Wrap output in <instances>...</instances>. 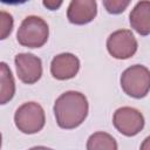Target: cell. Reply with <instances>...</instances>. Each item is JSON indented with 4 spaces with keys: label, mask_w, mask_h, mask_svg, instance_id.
Instances as JSON below:
<instances>
[{
    "label": "cell",
    "mask_w": 150,
    "mask_h": 150,
    "mask_svg": "<svg viewBox=\"0 0 150 150\" xmlns=\"http://www.w3.org/2000/svg\"><path fill=\"white\" fill-rule=\"evenodd\" d=\"M14 123L19 131L23 134H36L45 127V110L36 102H26L16 109L14 114Z\"/></svg>",
    "instance_id": "obj_4"
},
{
    "label": "cell",
    "mask_w": 150,
    "mask_h": 150,
    "mask_svg": "<svg viewBox=\"0 0 150 150\" xmlns=\"http://www.w3.org/2000/svg\"><path fill=\"white\" fill-rule=\"evenodd\" d=\"M120 82L128 96L143 98L150 90V70L145 66L134 64L122 73Z\"/></svg>",
    "instance_id": "obj_3"
},
{
    "label": "cell",
    "mask_w": 150,
    "mask_h": 150,
    "mask_svg": "<svg viewBox=\"0 0 150 150\" xmlns=\"http://www.w3.org/2000/svg\"><path fill=\"white\" fill-rule=\"evenodd\" d=\"M88 150H117V143L115 138L103 131H97L88 138Z\"/></svg>",
    "instance_id": "obj_12"
},
{
    "label": "cell",
    "mask_w": 150,
    "mask_h": 150,
    "mask_svg": "<svg viewBox=\"0 0 150 150\" xmlns=\"http://www.w3.org/2000/svg\"><path fill=\"white\" fill-rule=\"evenodd\" d=\"M1 67V86H0V103L6 104L8 101H11L15 93V82L14 77L12 75L11 69L5 62L0 63Z\"/></svg>",
    "instance_id": "obj_11"
},
{
    "label": "cell",
    "mask_w": 150,
    "mask_h": 150,
    "mask_svg": "<svg viewBox=\"0 0 150 150\" xmlns=\"http://www.w3.org/2000/svg\"><path fill=\"white\" fill-rule=\"evenodd\" d=\"M137 40L129 29H118L107 39L108 53L117 60H127L137 52Z\"/></svg>",
    "instance_id": "obj_5"
},
{
    "label": "cell",
    "mask_w": 150,
    "mask_h": 150,
    "mask_svg": "<svg viewBox=\"0 0 150 150\" xmlns=\"http://www.w3.org/2000/svg\"><path fill=\"white\" fill-rule=\"evenodd\" d=\"M49 36V28L47 22L36 15H29L21 22L18 33V42L27 48H40L42 47Z\"/></svg>",
    "instance_id": "obj_2"
},
{
    "label": "cell",
    "mask_w": 150,
    "mask_h": 150,
    "mask_svg": "<svg viewBox=\"0 0 150 150\" xmlns=\"http://www.w3.org/2000/svg\"><path fill=\"white\" fill-rule=\"evenodd\" d=\"M130 26L139 35L150 34V0H141L129 14Z\"/></svg>",
    "instance_id": "obj_10"
},
{
    "label": "cell",
    "mask_w": 150,
    "mask_h": 150,
    "mask_svg": "<svg viewBox=\"0 0 150 150\" xmlns=\"http://www.w3.org/2000/svg\"><path fill=\"white\" fill-rule=\"evenodd\" d=\"M27 1H29V0H1V2L6 4V5H22Z\"/></svg>",
    "instance_id": "obj_16"
},
{
    "label": "cell",
    "mask_w": 150,
    "mask_h": 150,
    "mask_svg": "<svg viewBox=\"0 0 150 150\" xmlns=\"http://www.w3.org/2000/svg\"><path fill=\"white\" fill-rule=\"evenodd\" d=\"M18 77L26 84H33L41 79L42 62L41 59L30 53H20L14 59Z\"/></svg>",
    "instance_id": "obj_7"
},
{
    "label": "cell",
    "mask_w": 150,
    "mask_h": 150,
    "mask_svg": "<svg viewBox=\"0 0 150 150\" xmlns=\"http://www.w3.org/2000/svg\"><path fill=\"white\" fill-rule=\"evenodd\" d=\"M43 6L49 11H56L63 4V0H42Z\"/></svg>",
    "instance_id": "obj_15"
},
{
    "label": "cell",
    "mask_w": 150,
    "mask_h": 150,
    "mask_svg": "<svg viewBox=\"0 0 150 150\" xmlns=\"http://www.w3.org/2000/svg\"><path fill=\"white\" fill-rule=\"evenodd\" d=\"M89 104L84 94L69 90L61 94L54 103L56 123L62 129H75L88 116Z\"/></svg>",
    "instance_id": "obj_1"
},
{
    "label": "cell",
    "mask_w": 150,
    "mask_h": 150,
    "mask_svg": "<svg viewBox=\"0 0 150 150\" xmlns=\"http://www.w3.org/2000/svg\"><path fill=\"white\" fill-rule=\"evenodd\" d=\"M97 14L96 0H71L67 9V19L73 25L91 22Z\"/></svg>",
    "instance_id": "obj_9"
},
{
    "label": "cell",
    "mask_w": 150,
    "mask_h": 150,
    "mask_svg": "<svg viewBox=\"0 0 150 150\" xmlns=\"http://www.w3.org/2000/svg\"><path fill=\"white\" fill-rule=\"evenodd\" d=\"M1 39H6L11 34L13 28V18L11 14L1 11Z\"/></svg>",
    "instance_id": "obj_14"
},
{
    "label": "cell",
    "mask_w": 150,
    "mask_h": 150,
    "mask_svg": "<svg viewBox=\"0 0 150 150\" xmlns=\"http://www.w3.org/2000/svg\"><path fill=\"white\" fill-rule=\"evenodd\" d=\"M104 8L110 14H121L123 13L131 0H102Z\"/></svg>",
    "instance_id": "obj_13"
},
{
    "label": "cell",
    "mask_w": 150,
    "mask_h": 150,
    "mask_svg": "<svg viewBox=\"0 0 150 150\" xmlns=\"http://www.w3.org/2000/svg\"><path fill=\"white\" fill-rule=\"evenodd\" d=\"M141 150H150V136H148L141 144Z\"/></svg>",
    "instance_id": "obj_17"
},
{
    "label": "cell",
    "mask_w": 150,
    "mask_h": 150,
    "mask_svg": "<svg viewBox=\"0 0 150 150\" xmlns=\"http://www.w3.org/2000/svg\"><path fill=\"white\" fill-rule=\"evenodd\" d=\"M80 70V60L71 53H61L50 62V74L54 79L64 81L73 79Z\"/></svg>",
    "instance_id": "obj_8"
},
{
    "label": "cell",
    "mask_w": 150,
    "mask_h": 150,
    "mask_svg": "<svg viewBox=\"0 0 150 150\" xmlns=\"http://www.w3.org/2000/svg\"><path fill=\"white\" fill-rule=\"evenodd\" d=\"M115 129L127 137L136 136L144 128V117L142 112L131 107L118 108L112 116Z\"/></svg>",
    "instance_id": "obj_6"
}]
</instances>
